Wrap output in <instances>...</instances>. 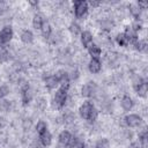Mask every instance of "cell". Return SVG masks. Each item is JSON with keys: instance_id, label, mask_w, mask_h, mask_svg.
<instances>
[{"instance_id": "obj_1", "label": "cell", "mask_w": 148, "mask_h": 148, "mask_svg": "<svg viewBox=\"0 0 148 148\" xmlns=\"http://www.w3.org/2000/svg\"><path fill=\"white\" fill-rule=\"evenodd\" d=\"M79 113H80L81 118H83L84 120H87L89 123H94L97 119V117H98V110L96 109L95 104L91 101H89V99L84 101L80 105Z\"/></svg>"}, {"instance_id": "obj_2", "label": "cell", "mask_w": 148, "mask_h": 148, "mask_svg": "<svg viewBox=\"0 0 148 148\" xmlns=\"http://www.w3.org/2000/svg\"><path fill=\"white\" fill-rule=\"evenodd\" d=\"M69 82L67 83H62L60 84L54 92V97H53V103L58 109H61L65 106L66 102H67V96H68V90H69Z\"/></svg>"}, {"instance_id": "obj_3", "label": "cell", "mask_w": 148, "mask_h": 148, "mask_svg": "<svg viewBox=\"0 0 148 148\" xmlns=\"http://www.w3.org/2000/svg\"><path fill=\"white\" fill-rule=\"evenodd\" d=\"M73 10H74V15L76 18L79 20H82L87 16L88 14V10H89V3L87 1H83V0H76L74 1V5H73Z\"/></svg>"}, {"instance_id": "obj_4", "label": "cell", "mask_w": 148, "mask_h": 148, "mask_svg": "<svg viewBox=\"0 0 148 148\" xmlns=\"http://www.w3.org/2000/svg\"><path fill=\"white\" fill-rule=\"evenodd\" d=\"M133 87H134V90L136 91V94L140 96V97H146L147 96V92H148V83L147 81H145L142 77H138L134 82H133Z\"/></svg>"}, {"instance_id": "obj_5", "label": "cell", "mask_w": 148, "mask_h": 148, "mask_svg": "<svg viewBox=\"0 0 148 148\" xmlns=\"http://www.w3.org/2000/svg\"><path fill=\"white\" fill-rule=\"evenodd\" d=\"M13 36H14L13 28L10 25H5L0 30V44L3 45V46H6L13 39Z\"/></svg>"}, {"instance_id": "obj_6", "label": "cell", "mask_w": 148, "mask_h": 148, "mask_svg": "<svg viewBox=\"0 0 148 148\" xmlns=\"http://www.w3.org/2000/svg\"><path fill=\"white\" fill-rule=\"evenodd\" d=\"M124 121H125L126 126H128V127H131V128H135V127L141 126L143 119H142L141 116H139V114H136V113H130V114H127V116L125 117Z\"/></svg>"}, {"instance_id": "obj_7", "label": "cell", "mask_w": 148, "mask_h": 148, "mask_svg": "<svg viewBox=\"0 0 148 148\" xmlns=\"http://www.w3.org/2000/svg\"><path fill=\"white\" fill-rule=\"evenodd\" d=\"M72 139H73V135L68 131H62L59 134V136H58L59 146L62 147V148H69V145L72 142Z\"/></svg>"}, {"instance_id": "obj_8", "label": "cell", "mask_w": 148, "mask_h": 148, "mask_svg": "<svg viewBox=\"0 0 148 148\" xmlns=\"http://www.w3.org/2000/svg\"><path fill=\"white\" fill-rule=\"evenodd\" d=\"M95 92H96V84H95V82H87L81 88L82 96H84L87 98L92 97L95 95Z\"/></svg>"}, {"instance_id": "obj_9", "label": "cell", "mask_w": 148, "mask_h": 148, "mask_svg": "<svg viewBox=\"0 0 148 148\" xmlns=\"http://www.w3.org/2000/svg\"><path fill=\"white\" fill-rule=\"evenodd\" d=\"M44 82H45V86L47 87V89L52 90V89H56L60 86V81L57 76V74H50L47 75L45 79H44Z\"/></svg>"}, {"instance_id": "obj_10", "label": "cell", "mask_w": 148, "mask_h": 148, "mask_svg": "<svg viewBox=\"0 0 148 148\" xmlns=\"http://www.w3.org/2000/svg\"><path fill=\"white\" fill-rule=\"evenodd\" d=\"M38 139H39V143L43 147L47 148L52 143V135H51L49 128L45 130V131H43V132H40V133H38Z\"/></svg>"}, {"instance_id": "obj_11", "label": "cell", "mask_w": 148, "mask_h": 148, "mask_svg": "<svg viewBox=\"0 0 148 148\" xmlns=\"http://www.w3.org/2000/svg\"><path fill=\"white\" fill-rule=\"evenodd\" d=\"M88 69L92 74L99 73L101 69H102V62H101L99 58H91L90 61H89V64H88Z\"/></svg>"}, {"instance_id": "obj_12", "label": "cell", "mask_w": 148, "mask_h": 148, "mask_svg": "<svg viewBox=\"0 0 148 148\" xmlns=\"http://www.w3.org/2000/svg\"><path fill=\"white\" fill-rule=\"evenodd\" d=\"M80 39H81V44L83 45V47L88 49L91 44H92V40H94V37H92V34L88 30L86 31H82L81 35H80Z\"/></svg>"}, {"instance_id": "obj_13", "label": "cell", "mask_w": 148, "mask_h": 148, "mask_svg": "<svg viewBox=\"0 0 148 148\" xmlns=\"http://www.w3.org/2000/svg\"><path fill=\"white\" fill-rule=\"evenodd\" d=\"M21 98H22V103L23 105H27L31 102V98H32V94H31V90L29 88L28 84L23 86L22 89H21Z\"/></svg>"}, {"instance_id": "obj_14", "label": "cell", "mask_w": 148, "mask_h": 148, "mask_svg": "<svg viewBox=\"0 0 148 148\" xmlns=\"http://www.w3.org/2000/svg\"><path fill=\"white\" fill-rule=\"evenodd\" d=\"M120 105L124 111H131L134 106V101L130 95H124L120 101Z\"/></svg>"}, {"instance_id": "obj_15", "label": "cell", "mask_w": 148, "mask_h": 148, "mask_svg": "<svg viewBox=\"0 0 148 148\" xmlns=\"http://www.w3.org/2000/svg\"><path fill=\"white\" fill-rule=\"evenodd\" d=\"M45 23H46V21H45L44 16H43L42 14L37 13V14H35V15H34V18H32V25H34V28H35V29L40 30Z\"/></svg>"}, {"instance_id": "obj_16", "label": "cell", "mask_w": 148, "mask_h": 148, "mask_svg": "<svg viewBox=\"0 0 148 148\" xmlns=\"http://www.w3.org/2000/svg\"><path fill=\"white\" fill-rule=\"evenodd\" d=\"M20 38H21V40H22L24 44H30V43H32V40H34V34H32L31 30L25 29V30H23V31L21 32Z\"/></svg>"}, {"instance_id": "obj_17", "label": "cell", "mask_w": 148, "mask_h": 148, "mask_svg": "<svg viewBox=\"0 0 148 148\" xmlns=\"http://www.w3.org/2000/svg\"><path fill=\"white\" fill-rule=\"evenodd\" d=\"M88 53L90 54L91 58H99L101 54H102V49L97 45V44H91L89 47H88Z\"/></svg>"}, {"instance_id": "obj_18", "label": "cell", "mask_w": 148, "mask_h": 148, "mask_svg": "<svg viewBox=\"0 0 148 148\" xmlns=\"http://www.w3.org/2000/svg\"><path fill=\"white\" fill-rule=\"evenodd\" d=\"M116 42H117V44L119 45V46H127V45H130V40H128V38H127V36L124 34V32H120V34H118L117 35V37H116Z\"/></svg>"}, {"instance_id": "obj_19", "label": "cell", "mask_w": 148, "mask_h": 148, "mask_svg": "<svg viewBox=\"0 0 148 148\" xmlns=\"http://www.w3.org/2000/svg\"><path fill=\"white\" fill-rule=\"evenodd\" d=\"M69 148H86V143L81 139H79L76 136H73L72 142L69 145Z\"/></svg>"}, {"instance_id": "obj_20", "label": "cell", "mask_w": 148, "mask_h": 148, "mask_svg": "<svg viewBox=\"0 0 148 148\" xmlns=\"http://www.w3.org/2000/svg\"><path fill=\"white\" fill-rule=\"evenodd\" d=\"M40 31H42V35H43V37L46 39V38H50L51 37V35H52V27L46 22L44 25H43V28L40 29Z\"/></svg>"}, {"instance_id": "obj_21", "label": "cell", "mask_w": 148, "mask_h": 148, "mask_svg": "<svg viewBox=\"0 0 148 148\" xmlns=\"http://www.w3.org/2000/svg\"><path fill=\"white\" fill-rule=\"evenodd\" d=\"M95 148H110V141L106 138H101L96 141Z\"/></svg>"}, {"instance_id": "obj_22", "label": "cell", "mask_w": 148, "mask_h": 148, "mask_svg": "<svg viewBox=\"0 0 148 148\" xmlns=\"http://www.w3.org/2000/svg\"><path fill=\"white\" fill-rule=\"evenodd\" d=\"M9 59V53L7 49L0 44V62H6Z\"/></svg>"}, {"instance_id": "obj_23", "label": "cell", "mask_w": 148, "mask_h": 148, "mask_svg": "<svg viewBox=\"0 0 148 148\" xmlns=\"http://www.w3.org/2000/svg\"><path fill=\"white\" fill-rule=\"evenodd\" d=\"M69 31H71V32H72V35H74V36L81 35V32H82L81 27H80L77 23H75V22H73V23L69 25Z\"/></svg>"}, {"instance_id": "obj_24", "label": "cell", "mask_w": 148, "mask_h": 148, "mask_svg": "<svg viewBox=\"0 0 148 148\" xmlns=\"http://www.w3.org/2000/svg\"><path fill=\"white\" fill-rule=\"evenodd\" d=\"M133 45L135 46V49H136L138 51H145V49H146V46H147V43H146V40L138 39Z\"/></svg>"}, {"instance_id": "obj_25", "label": "cell", "mask_w": 148, "mask_h": 148, "mask_svg": "<svg viewBox=\"0 0 148 148\" xmlns=\"http://www.w3.org/2000/svg\"><path fill=\"white\" fill-rule=\"evenodd\" d=\"M47 128H49L47 127V124L45 121H43V120H39L37 123V125H36V132H37V134L40 133V132H43V131H45V130H47Z\"/></svg>"}, {"instance_id": "obj_26", "label": "cell", "mask_w": 148, "mask_h": 148, "mask_svg": "<svg viewBox=\"0 0 148 148\" xmlns=\"http://www.w3.org/2000/svg\"><path fill=\"white\" fill-rule=\"evenodd\" d=\"M9 94V87L7 84H1L0 86V98H5Z\"/></svg>"}, {"instance_id": "obj_27", "label": "cell", "mask_w": 148, "mask_h": 148, "mask_svg": "<svg viewBox=\"0 0 148 148\" xmlns=\"http://www.w3.org/2000/svg\"><path fill=\"white\" fill-rule=\"evenodd\" d=\"M32 148H45V147H43V146H42V145L39 143V145H35V146H34Z\"/></svg>"}]
</instances>
